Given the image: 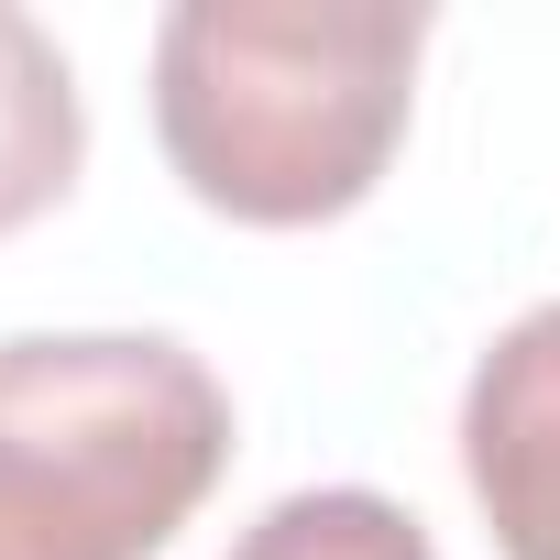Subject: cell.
<instances>
[{"label":"cell","mask_w":560,"mask_h":560,"mask_svg":"<svg viewBox=\"0 0 560 560\" xmlns=\"http://www.w3.org/2000/svg\"><path fill=\"white\" fill-rule=\"evenodd\" d=\"M418 0H176L154 23V143L242 231L352 220L418 110Z\"/></svg>","instance_id":"1"},{"label":"cell","mask_w":560,"mask_h":560,"mask_svg":"<svg viewBox=\"0 0 560 560\" xmlns=\"http://www.w3.org/2000/svg\"><path fill=\"white\" fill-rule=\"evenodd\" d=\"M231 472V385L165 330L0 341V560H154Z\"/></svg>","instance_id":"2"},{"label":"cell","mask_w":560,"mask_h":560,"mask_svg":"<svg viewBox=\"0 0 560 560\" xmlns=\"http://www.w3.org/2000/svg\"><path fill=\"white\" fill-rule=\"evenodd\" d=\"M462 483L505 560H560V298L483 341L462 385Z\"/></svg>","instance_id":"3"},{"label":"cell","mask_w":560,"mask_h":560,"mask_svg":"<svg viewBox=\"0 0 560 560\" xmlns=\"http://www.w3.org/2000/svg\"><path fill=\"white\" fill-rule=\"evenodd\" d=\"M78 165H89L78 67H67V45L23 12V0H0V242L34 231L45 209H67Z\"/></svg>","instance_id":"4"},{"label":"cell","mask_w":560,"mask_h":560,"mask_svg":"<svg viewBox=\"0 0 560 560\" xmlns=\"http://www.w3.org/2000/svg\"><path fill=\"white\" fill-rule=\"evenodd\" d=\"M220 560H440L429 527L374 494V483H308V494H275Z\"/></svg>","instance_id":"5"}]
</instances>
